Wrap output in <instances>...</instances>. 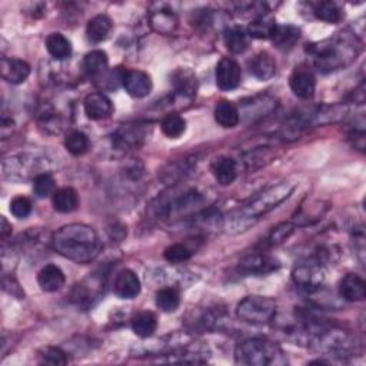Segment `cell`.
<instances>
[{
	"mask_svg": "<svg viewBox=\"0 0 366 366\" xmlns=\"http://www.w3.org/2000/svg\"><path fill=\"white\" fill-rule=\"evenodd\" d=\"M52 247L63 258L79 265H86L99 256L102 242L92 226L70 224L53 233Z\"/></svg>",
	"mask_w": 366,
	"mask_h": 366,
	"instance_id": "1",
	"label": "cell"
},
{
	"mask_svg": "<svg viewBox=\"0 0 366 366\" xmlns=\"http://www.w3.org/2000/svg\"><path fill=\"white\" fill-rule=\"evenodd\" d=\"M362 51L359 39L348 32L338 33L333 38L318 43H312L306 52L312 59V65L321 73H332L345 69L356 60Z\"/></svg>",
	"mask_w": 366,
	"mask_h": 366,
	"instance_id": "2",
	"label": "cell"
},
{
	"mask_svg": "<svg viewBox=\"0 0 366 366\" xmlns=\"http://www.w3.org/2000/svg\"><path fill=\"white\" fill-rule=\"evenodd\" d=\"M235 360L245 366H275L288 363L282 348L266 338L243 340L235 349Z\"/></svg>",
	"mask_w": 366,
	"mask_h": 366,
	"instance_id": "3",
	"label": "cell"
},
{
	"mask_svg": "<svg viewBox=\"0 0 366 366\" xmlns=\"http://www.w3.org/2000/svg\"><path fill=\"white\" fill-rule=\"evenodd\" d=\"M295 190V185L289 182H282L276 186L263 190L255 199H252L245 208L242 209L240 216L238 219L240 221H248L251 225L260 216L269 213L275 208H278L282 202H285Z\"/></svg>",
	"mask_w": 366,
	"mask_h": 366,
	"instance_id": "4",
	"label": "cell"
},
{
	"mask_svg": "<svg viewBox=\"0 0 366 366\" xmlns=\"http://www.w3.org/2000/svg\"><path fill=\"white\" fill-rule=\"evenodd\" d=\"M236 316L245 324L267 325L276 316V302L269 297H247L239 302L236 308Z\"/></svg>",
	"mask_w": 366,
	"mask_h": 366,
	"instance_id": "5",
	"label": "cell"
},
{
	"mask_svg": "<svg viewBox=\"0 0 366 366\" xmlns=\"http://www.w3.org/2000/svg\"><path fill=\"white\" fill-rule=\"evenodd\" d=\"M324 265V262L316 258L305 259L295 265L294 271H292V279L302 290L308 294H315L322 289L326 278Z\"/></svg>",
	"mask_w": 366,
	"mask_h": 366,
	"instance_id": "6",
	"label": "cell"
},
{
	"mask_svg": "<svg viewBox=\"0 0 366 366\" xmlns=\"http://www.w3.org/2000/svg\"><path fill=\"white\" fill-rule=\"evenodd\" d=\"M203 202V194L198 190H185L179 193L178 197H172V199L163 201L159 205V215L165 219L183 217L189 213H197L202 208Z\"/></svg>",
	"mask_w": 366,
	"mask_h": 366,
	"instance_id": "7",
	"label": "cell"
},
{
	"mask_svg": "<svg viewBox=\"0 0 366 366\" xmlns=\"http://www.w3.org/2000/svg\"><path fill=\"white\" fill-rule=\"evenodd\" d=\"M39 160H43V159H38L36 156H32V155L15 156L13 159H9L5 162L3 165L5 175L6 178L13 179V181H26L31 176L36 178L40 174H46V172H42L40 167L36 166Z\"/></svg>",
	"mask_w": 366,
	"mask_h": 366,
	"instance_id": "8",
	"label": "cell"
},
{
	"mask_svg": "<svg viewBox=\"0 0 366 366\" xmlns=\"http://www.w3.org/2000/svg\"><path fill=\"white\" fill-rule=\"evenodd\" d=\"M289 86L301 99H310L316 89V79L312 69L306 65L297 66L289 76Z\"/></svg>",
	"mask_w": 366,
	"mask_h": 366,
	"instance_id": "9",
	"label": "cell"
},
{
	"mask_svg": "<svg viewBox=\"0 0 366 366\" xmlns=\"http://www.w3.org/2000/svg\"><path fill=\"white\" fill-rule=\"evenodd\" d=\"M215 79L217 88L221 90L229 92L236 89L240 85V79H242L240 66L233 59L224 58L216 66Z\"/></svg>",
	"mask_w": 366,
	"mask_h": 366,
	"instance_id": "10",
	"label": "cell"
},
{
	"mask_svg": "<svg viewBox=\"0 0 366 366\" xmlns=\"http://www.w3.org/2000/svg\"><path fill=\"white\" fill-rule=\"evenodd\" d=\"M279 267V262L263 251L252 252L240 260V269L252 275H267Z\"/></svg>",
	"mask_w": 366,
	"mask_h": 366,
	"instance_id": "11",
	"label": "cell"
},
{
	"mask_svg": "<svg viewBox=\"0 0 366 366\" xmlns=\"http://www.w3.org/2000/svg\"><path fill=\"white\" fill-rule=\"evenodd\" d=\"M149 23L155 32L159 35H174L179 26V19L174 9L167 5H158L149 15Z\"/></svg>",
	"mask_w": 366,
	"mask_h": 366,
	"instance_id": "12",
	"label": "cell"
},
{
	"mask_svg": "<svg viewBox=\"0 0 366 366\" xmlns=\"http://www.w3.org/2000/svg\"><path fill=\"white\" fill-rule=\"evenodd\" d=\"M85 113L92 120H103L112 116L113 105L109 97L101 92L89 93L83 101Z\"/></svg>",
	"mask_w": 366,
	"mask_h": 366,
	"instance_id": "13",
	"label": "cell"
},
{
	"mask_svg": "<svg viewBox=\"0 0 366 366\" xmlns=\"http://www.w3.org/2000/svg\"><path fill=\"white\" fill-rule=\"evenodd\" d=\"M0 75L2 79L12 85H20L31 75V65L20 59L3 58L0 62Z\"/></svg>",
	"mask_w": 366,
	"mask_h": 366,
	"instance_id": "14",
	"label": "cell"
},
{
	"mask_svg": "<svg viewBox=\"0 0 366 366\" xmlns=\"http://www.w3.org/2000/svg\"><path fill=\"white\" fill-rule=\"evenodd\" d=\"M113 290L120 299H135L140 294L142 285L133 271L124 269L116 275Z\"/></svg>",
	"mask_w": 366,
	"mask_h": 366,
	"instance_id": "15",
	"label": "cell"
},
{
	"mask_svg": "<svg viewBox=\"0 0 366 366\" xmlns=\"http://www.w3.org/2000/svg\"><path fill=\"white\" fill-rule=\"evenodd\" d=\"M144 131L142 126L125 125L113 133V144L120 151L138 149L144 140Z\"/></svg>",
	"mask_w": 366,
	"mask_h": 366,
	"instance_id": "16",
	"label": "cell"
},
{
	"mask_svg": "<svg viewBox=\"0 0 366 366\" xmlns=\"http://www.w3.org/2000/svg\"><path fill=\"white\" fill-rule=\"evenodd\" d=\"M124 88L131 96L140 99V97L148 96L152 92L153 83L152 78L143 70H126Z\"/></svg>",
	"mask_w": 366,
	"mask_h": 366,
	"instance_id": "17",
	"label": "cell"
},
{
	"mask_svg": "<svg viewBox=\"0 0 366 366\" xmlns=\"http://www.w3.org/2000/svg\"><path fill=\"white\" fill-rule=\"evenodd\" d=\"M339 295L347 302H362L366 298V283L360 276L348 274L339 282Z\"/></svg>",
	"mask_w": 366,
	"mask_h": 366,
	"instance_id": "18",
	"label": "cell"
},
{
	"mask_svg": "<svg viewBox=\"0 0 366 366\" xmlns=\"http://www.w3.org/2000/svg\"><path fill=\"white\" fill-rule=\"evenodd\" d=\"M248 67L251 75L259 81H269L276 73V62L267 52L256 53L249 62Z\"/></svg>",
	"mask_w": 366,
	"mask_h": 366,
	"instance_id": "19",
	"label": "cell"
},
{
	"mask_svg": "<svg viewBox=\"0 0 366 366\" xmlns=\"http://www.w3.org/2000/svg\"><path fill=\"white\" fill-rule=\"evenodd\" d=\"M212 174L219 185H222V186L232 185L238 175L236 160L231 156L217 158L212 163Z\"/></svg>",
	"mask_w": 366,
	"mask_h": 366,
	"instance_id": "20",
	"label": "cell"
},
{
	"mask_svg": "<svg viewBox=\"0 0 366 366\" xmlns=\"http://www.w3.org/2000/svg\"><path fill=\"white\" fill-rule=\"evenodd\" d=\"M65 282V274L56 265H46L38 274V283L44 292H56L62 289Z\"/></svg>",
	"mask_w": 366,
	"mask_h": 366,
	"instance_id": "21",
	"label": "cell"
},
{
	"mask_svg": "<svg viewBox=\"0 0 366 366\" xmlns=\"http://www.w3.org/2000/svg\"><path fill=\"white\" fill-rule=\"evenodd\" d=\"M113 31V23L109 16L97 15L92 17L86 26V36L93 43L105 42Z\"/></svg>",
	"mask_w": 366,
	"mask_h": 366,
	"instance_id": "22",
	"label": "cell"
},
{
	"mask_svg": "<svg viewBox=\"0 0 366 366\" xmlns=\"http://www.w3.org/2000/svg\"><path fill=\"white\" fill-rule=\"evenodd\" d=\"M52 203L55 210L60 213H72L79 206V194L73 188H62L53 193Z\"/></svg>",
	"mask_w": 366,
	"mask_h": 366,
	"instance_id": "23",
	"label": "cell"
},
{
	"mask_svg": "<svg viewBox=\"0 0 366 366\" xmlns=\"http://www.w3.org/2000/svg\"><path fill=\"white\" fill-rule=\"evenodd\" d=\"M213 115H215L216 124L221 125L222 128H226V129H232V128L238 126V124L240 122L239 109L228 101L219 102L215 108Z\"/></svg>",
	"mask_w": 366,
	"mask_h": 366,
	"instance_id": "24",
	"label": "cell"
},
{
	"mask_svg": "<svg viewBox=\"0 0 366 366\" xmlns=\"http://www.w3.org/2000/svg\"><path fill=\"white\" fill-rule=\"evenodd\" d=\"M46 49L49 55L56 60H65L72 55V43L62 33H51L46 38Z\"/></svg>",
	"mask_w": 366,
	"mask_h": 366,
	"instance_id": "25",
	"label": "cell"
},
{
	"mask_svg": "<svg viewBox=\"0 0 366 366\" xmlns=\"http://www.w3.org/2000/svg\"><path fill=\"white\" fill-rule=\"evenodd\" d=\"M172 85L181 96L192 97L197 94V78L188 69H178L172 75Z\"/></svg>",
	"mask_w": 366,
	"mask_h": 366,
	"instance_id": "26",
	"label": "cell"
},
{
	"mask_svg": "<svg viewBox=\"0 0 366 366\" xmlns=\"http://www.w3.org/2000/svg\"><path fill=\"white\" fill-rule=\"evenodd\" d=\"M132 329L139 338H151L158 329V319L155 313L144 310L132 318Z\"/></svg>",
	"mask_w": 366,
	"mask_h": 366,
	"instance_id": "27",
	"label": "cell"
},
{
	"mask_svg": "<svg viewBox=\"0 0 366 366\" xmlns=\"http://www.w3.org/2000/svg\"><path fill=\"white\" fill-rule=\"evenodd\" d=\"M109 58L103 51H92L83 58V69L90 76H102L108 72Z\"/></svg>",
	"mask_w": 366,
	"mask_h": 366,
	"instance_id": "28",
	"label": "cell"
},
{
	"mask_svg": "<svg viewBox=\"0 0 366 366\" xmlns=\"http://www.w3.org/2000/svg\"><path fill=\"white\" fill-rule=\"evenodd\" d=\"M301 38V31L295 26H276L274 35H272V42L275 46L281 51H289V49L294 47Z\"/></svg>",
	"mask_w": 366,
	"mask_h": 366,
	"instance_id": "29",
	"label": "cell"
},
{
	"mask_svg": "<svg viewBox=\"0 0 366 366\" xmlns=\"http://www.w3.org/2000/svg\"><path fill=\"white\" fill-rule=\"evenodd\" d=\"M276 22L269 15L262 13L258 19L251 22L248 28V35L256 39H271L275 29H276Z\"/></svg>",
	"mask_w": 366,
	"mask_h": 366,
	"instance_id": "30",
	"label": "cell"
},
{
	"mask_svg": "<svg viewBox=\"0 0 366 366\" xmlns=\"http://www.w3.org/2000/svg\"><path fill=\"white\" fill-rule=\"evenodd\" d=\"M228 51L233 55L243 53L249 46V35L239 28H229L224 35Z\"/></svg>",
	"mask_w": 366,
	"mask_h": 366,
	"instance_id": "31",
	"label": "cell"
},
{
	"mask_svg": "<svg viewBox=\"0 0 366 366\" xmlns=\"http://www.w3.org/2000/svg\"><path fill=\"white\" fill-rule=\"evenodd\" d=\"M181 305V294L176 288H162L158 290L156 294V306L166 312V313H172L175 312Z\"/></svg>",
	"mask_w": 366,
	"mask_h": 366,
	"instance_id": "32",
	"label": "cell"
},
{
	"mask_svg": "<svg viewBox=\"0 0 366 366\" xmlns=\"http://www.w3.org/2000/svg\"><path fill=\"white\" fill-rule=\"evenodd\" d=\"M313 15L318 20L326 22V23H339L344 19V12L338 6V3L331 2H319L316 3L313 8Z\"/></svg>",
	"mask_w": 366,
	"mask_h": 366,
	"instance_id": "33",
	"label": "cell"
},
{
	"mask_svg": "<svg viewBox=\"0 0 366 366\" xmlns=\"http://www.w3.org/2000/svg\"><path fill=\"white\" fill-rule=\"evenodd\" d=\"M89 138L81 132V131H73L67 133L65 139V148L66 151L73 156H82L89 151Z\"/></svg>",
	"mask_w": 366,
	"mask_h": 366,
	"instance_id": "34",
	"label": "cell"
},
{
	"mask_svg": "<svg viewBox=\"0 0 366 366\" xmlns=\"http://www.w3.org/2000/svg\"><path fill=\"white\" fill-rule=\"evenodd\" d=\"M162 132L170 138V139H178L181 138L186 131V120L178 115V113H170L166 115L160 124Z\"/></svg>",
	"mask_w": 366,
	"mask_h": 366,
	"instance_id": "35",
	"label": "cell"
},
{
	"mask_svg": "<svg viewBox=\"0 0 366 366\" xmlns=\"http://www.w3.org/2000/svg\"><path fill=\"white\" fill-rule=\"evenodd\" d=\"M38 360L42 365H53L62 366L67 363V355L60 348L56 347H46L38 352Z\"/></svg>",
	"mask_w": 366,
	"mask_h": 366,
	"instance_id": "36",
	"label": "cell"
},
{
	"mask_svg": "<svg viewBox=\"0 0 366 366\" xmlns=\"http://www.w3.org/2000/svg\"><path fill=\"white\" fill-rule=\"evenodd\" d=\"M55 186H56V182L49 172L40 174L33 179V192L38 198H42V199L53 194L56 192Z\"/></svg>",
	"mask_w": 366,
	"mask_h": 366,
	"instance_id": "37",
	"label": "cell"
},
{
	"mask_svg": "<svg viewBox=\"0 0 366 366\" xmlns=\"http://www.w3.org/2000/svg\"><path fill=\"white\" fill-rule=\"evenodd\" d=\"M163 256L170 263H183L192 258V252L188 247L182 245V243H175V245L166 248Z\"/></svg>",
	"mask_w": 366,
	"mask_h": 366,
	"instance_id": "38",
	"label": "cell"
},
{
	"mask_svg": "<svg viewBox=\"0 0 366 366\" xmlns=\"http://www.w3.org/2000/svg\"><path fill=\"white\" fill-rule=\"evenodd\" d=\"M125 75H126V70L122 69V67H115L106 73H103L102 76L99 78H103L102 81V86L103 89H108V90H116L120 85L124 86V79H125Z\"/></svg>",
	"mask_w": 366,
	"mask_h": 366,
	"instance_id": "39",
	"label": "cell"
},
{
	"mask_svg": "<svg viewBox=\"0 0 366 366\" xmlns=\"http://www.w3.org/2000/svg\"><path fill=\"white\" fill-rule=\"evenodd\" d=\"M32 202L26 197H17L10 202V212L17 219H26L32 213Z\"/></svg>",
	"mask_w": 366,
	"mask_h": 366,
	"instance_id": "40",
	"label": "cell"
},
{
	"mask_svg": "<svg viewBox=\"0 0 366 366\" xmlns=\"http://www.w3.org/2000/svg\"><path fill=\"white\" fill-rule=\"evenodd\" d=\"M294 229H295V226L292 225V224H289V222L288 224L286 222L281 224V225H278L276 228L272 229L269 238H267V242H269L271 245H279V243L285 242L292 235Z\"/></svg>",
	"mask_w": 366,
	"mask_h": 366,
	"instance_id": "41",
	"label": "cell"
},
{
	"mask_svg": "<svg viewBox=\"0 0 366 366\" xmlns=\"http://www.w3.org/2000/svg\"><path fill=\"white\" fill-rule=\"evenodd\" d=\"M0 232H2V239L6 240V238L12 233V225L6 221V217L2 216V229H0Z\"/></svg>",
	"mask_w": 366,
	"mask_h": 366,
	"instance_id": "42",
	"label": "cell"
}]
</instances>
